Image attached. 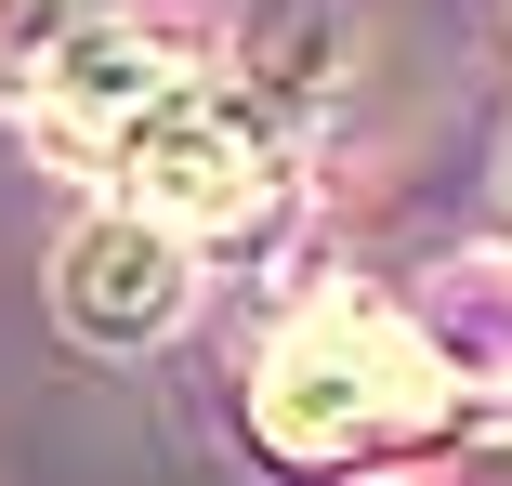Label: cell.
<instances>
[{
	"instance_id": "4",
	"label": "cell",
	"mask_w": 512,
	"mask_h": 486,
	"mask_svg": "<svg viewBox=\"0 0 512 486\" xmlns=\"http://www.w3.org/2000/svg\"><path fill=\"white\" fill-rule=\"evenodd\" d=\"M119 0H0V106H40V79L106 27Z\"/></svg>"
},
{
	"instance_id": "2",
	"label": "cell",
	"mask_w": 512,
	"mask_h": 486,
	"mask_svg": "<svg viewBox=\"0 0 512 486\" xmlns=\"http://www.w3.org/2000/svg\"><path fill=\"white\" fill-rule=\"evenodd\" d=\"M92 158H106V184H119L145 224H171L184 250H197V237H250V224L276 211V158H263V132L224 106L211 79L145 92Z\"/></svg>"
},
{
	"instance_id": "3",
	"label": "cell",
	"mask_w": 512,
	"mask_h": 486,
	"mask_svg": "<svg viewBox=\"0 0 512 486\" xmlns=\"http://www.w3.org/2000/svg\"><path fill=\"white\" fill-rule=\"evenodd\" d=\"M184 263H197V250L119 198V211H92V224L66 237L53 316H66L79 342H158V329H184Z\"/></svg>"
},
{
	"instance_id": "1",
	"label": "cell",
	"mask_w": 512,
	"mask_h": 486,
	"mask_svg": "<svg viewBox=\"0 0 512 486\" xmlns=\"http://www.w3.org/2000/svg\"><path fill=\"white\" fill-rule=\"evenodd\" d=\"M447 408H460L447 355L368 289H316L250 368V434L276 460H368L394 434H434Z\"/></svg>"
}]
</instances>
